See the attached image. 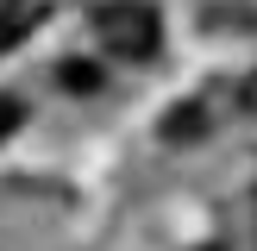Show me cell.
Returning a JSON list of instances; mask_svg holds the SVG:
<instances>
[{"instance_id": "cell-1", "label": "cell", "mask_w": 257, "mask_h": 251, "mask_svg": "<svg viewBox=\"0 0 257 251\" xmlns=\"http://www.w3.org/2000/svg\"><path fill=\"white\" fill-rule=\"evenodd\" d=\"M94 32H100V44H107L113 57H125V63L157 57V44H163L157 7H145V0H107V7L94 13Z\"/></svg>"}, {"instance_id": "cell-2", "label": "cell", "mask_w": 257, "mask_h": 251, "mask_svg": "<svg viewBox=\"0 0 257 251\" xmlns=\"http://www.w3.org/2000/svg\"><path fill=\"white\" fill-rule=\"evenodd\" d=\"M32 25H38V7H32V0H13V7L0 13V50H7V44H19Z\"/></svg>"}, {"instance_id": "cell-3", "label": "cell", "mask_w": 257, "mask_h": 251, "mask_svg": "<svg viewBox=\"0 0 257 251\" xmlns=\"http://www.w3.org/2000/svg\"><path fill=\"white\" fill-rule=\"evenodd\" d=\"M57 82L63 88H69V94H94V88H100V69H94V63H82V57H69V63H57Z\"/></svg>"}, {"instance_id": "cell-4", "label": "cell", "mask_w": 257, "mask_h": 251, "mask_svg": "<svg viewBox=\"0 0 257 251\" xmlns=\"http://www.w3.org/2000/svg\"><path fill=\"white\" fill-rule=\"evenodd\" d=\"M19 119H25V100H19V94H0V138L19 132Z\"/></svg>"}, {"instance_id": "cell-5", "label": "cell", "mask_w": 257, "mask_h": 251, "mask_svg": "<svg viewBox=\"0 0 257 251\" xmlns=\"http://www.w3.org/2000/svg\"><path fill=\"white\" fill-rule=\"evenodd\" d=\"M238 113H257V75H251V82H238Z\"/></svg>"}]
</instances>
